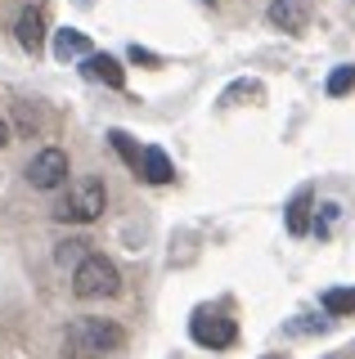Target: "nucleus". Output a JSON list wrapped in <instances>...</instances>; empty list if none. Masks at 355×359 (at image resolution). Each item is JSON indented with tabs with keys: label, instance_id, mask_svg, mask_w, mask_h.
Returning <instances> with one entry per match:
<instances>
[{
	"label": "nucleus",
	"instance_id": "2",
	"mask_svg": "<svg viewBox=\"0 0 355 359\" xmlns=\"http://www.w3.org/2000/svg\"><path fill=\"white\" fill-rule=\"evenodd\" d=\"M104 207H108V184L99 175H81V180H72V184H68V198L59 202L54 220H63V224H91V220L104 216Z\"/></svg>",
	"mask_w": 355,
	"mask_h": 359
},
{
	"label": "nucleus",
	"instance_id": "18",
	"mask_svg": "<svg viewBox=\"0 0 355 359\" xmlns=\"http://www.w3.org/2000/svg\"><path fill=\"white\" fill-rule=\"evenodd\" d=\"M5 144H9V121L0 117V149H5Z\"/></svg>",
	"mask_w": 355,
	"mask_h": 359
},
{
	"label": "nucleus",
	"instance_id": "16",
	"mask_svg": "<svg viewBox=\"0 0 355 359\" xmlns=\"http://www.w3.org/2000/svg\"><path fill=\"white\" fill-rule=\"evenodd\" d=\"M81 247H86L81 238H72V243H59V261H63V265L72 261V269H76V265L86 261V256H91V252H81Z\"/></svg>",
	"mask_w": 355,
	"mask_h": 359
},
{
	"label": "nucleus",
	"instance_id": "20",
	"mask_svg": "<svg viewBox=\"0 0 355 359\" xmlns=\"http://www.w3.org/2000/svg\"><path fill=\"white\" fill-rule=\"evenodd\" d=\"M76 5H91V0H76Z\"/></svg>",
	"mask_w": 355,
	"mask_h": 359
},
{
	"label": "nucleus",
	"instance_id": "8",
	"mask_svg": "<svg viewBox=\"0 0 355 359\" xmlns=\"http://www.w3.org/2000/svg\"><path fill=\"white\" fill-rule=\"evenodd\" d=\"M81 76H86V81H104V86H113V90L126 86V67H121L113 54H91V59L81 63Z\"/></svg>",
	"mask_w": 355,
	"mask_h": 359
},
{
	"label": "nucleus",
	"instance_id": "9",
	"mask_svg": "<svg viewBox=\"0 0 355 359\" xmlns=\"http://www.w3.org/2000/svg\"><path fill=\"white\" fill-rule=\"evenodd\" d=\"M54 54H59V59L63 63H68V59H91V41H86V32H76V27H63V32H54Z\"/></svg>",
	"mask_w": 355,
	"mask_h": 359
},
{
	"label": "nucleus",
	"instance_id": "3",
	"mask_svg": "<svg viewBox=\"0 0 355 359\" xmlns=\"http://www.w3.org/2000/svg\"><path fill=\"white\" fill-rule=\"evenodd\" d=\"M117 287H121L117 265L108 261V256H99V252H91L81 265L72 269V292H76L81 301H104V297H117Z\"/></svg>",
	"mask_w": 355,
	"mask_h": 359
},
{
	"label": "nucleus",
	"instance_id": "6",
	"mask_svg": "<svg viewBox=\"0 0 355 359\" xmlns=\"http://www.w3.org/2000/svg\"><path fill=\"white\" fill-rule=\"evenodd\" d=\"M14 41L23 45L27 54H41V50H46V9H41V5H27L23 14H18V22H14Z\"/></svg>",
	"mask_w": 355,
	"mask_h": 359
},
{
	"label": "nucleus",
	"instance_id": "10",
	"mask_svg": "<svg viewBox=\"0 0 355 359\" xmlns=\"http://www.w3.org/2000/svg\"><path fill=\"white\" fill-rule=\"evenodd\" d=\"M140 175L149 180V184H171V175H175V166H171V157H166V149H144V162H140Z\"/></svg>",
	"mask_w": 355,
	"mask_h": 359
},
{
	"label": "nucleus",
	"instance_id": "1",
	"mask_svg": "<svg viewBox=\"0 0 355 359\" xmlns=\"http://www.w3.org/2000/svg\"><path fill=\"white\" fill-rule=\"evenodd\" d=\"M63 346L76 359H99V355H117L126 346V332L113 319H72L63 332Z\"/></svg>",
	"mask_w": 355,
	"mask_h": 359
},
{
	"label": "nucleus",
	"instance_id": "14",
	"mask_svg": "<svg viewBox=\"0 0 355 359\" xmlns=\"http://www.w3.org/2000/svg\"><path fill=\"white\" fill-rule=\"evenodd\" d=\"M328 95L333 99H342V95H351V90H355V67L351 63H342V67H333V72H328Z\"/></svg>",
	"mask_w": 355,
	"mask_h": 359
},
{
	"label": "nucleus",
	"instance_id": "11",
	"mask_svg": "<svg viewBox=\"0 0 355 359\" xmlns=\"http://www.w3.org/2000/svg\"><path fill=\"white\" fill-rule=\"evenodd\" d=\"M310 211H315V194H310V189H297V198L288 202V233H306Z\"/></svg>",
	"mask_w": 355,
	"mask_h": 359
},
{
	"label": "nucleus",
	"instance_id": "13",
	"mask_svg": "<svg viewBox=\"0 0 355 359\" xmlns=\"http://www.w3.org/2000/svg\"><path fill=\"white\" fill-rule=\"evenodd\" d=\"M324 310L328 314H355V287H328L324 292Z\"/></svg>",
	"mask_w": 355,
	"mask_h": 359
},
{
	"label": "nucleus",
	"instance_id": "12",
	"mask_svg": "<svg viewBox=\"0 0 355 359\" xmlns=\"http://www.w3.org/2000/svg\"><path fill=\"white\" fill-rule=\"evenodd\" d=\"M108 144L117 149V157H121V162L130 166V171H140V162H144V149H140L135 140H130L126 130H108Z\"/></svg>",
	"mask_w": 355,
	"mask_h": 359
},
{
	"label": "nucleus",
	"instance_id": "7",
	"mask_svg": "<svg viewBox=\"0 0 355 359\" xmlns=\"http://www.w3.org/2000/svg\"><path fill=\"white\" fill-rule=\"evenodd\" d=\"M265 18H270L279 32H306V18H310V9H306V0H270Z\"/></svg>",
	"mask_w": 355,
	"mask_h": 359
},
{
	"label": "nucleus",
	"instance_id": "15",
	"mask_svg": "<svg viewBox=\"0 0 355 359\" xmlns=\"http://www.w3.org/2000/svg\"><path fill=\"white\" fill-rule=\"evenodd\" d=\"M239 95H252V99H261V81H234L225 90V95H220V104H234Z\"/></svg>",
	"mask_w": 355,
	"mask_h": 359
},
{
	"label": "nucleus",
	"instance_id": "17",
	"mask_svg": "<svg viewBox=\"0 0 355 359\" xmlns=\"http://www.w3.org/2000/svg\"><path fill=\"white\" fill-rule=\"evenodd\" d=\"M130 63H149V67H158L162 59H158V54H153V50H144V45L135 41V45H130Z\"/></svg>",
	"mask_w": 355,
	"mask_h": 359
},
{
	"label": "nucleus",
	"instance_id": "4",
	"mask_svg": "<svg viewBox=\"0 0 355 359\" xmlns=\"http://www.w3.org/2000/svg\"><path fill=\"white\" fill-rule=\"evenodd\" d=\"M189 337L198 346H207V351H229V346L239 341V328H234V319H225V314H216V310H194Z\"/></svg>",
	"mask_w": 355,
	"mask_h": 359
},
{
	"label": "nucleus",
	"instance_id": "19",
	"mask_svg": "<svg viewBox=\"0 0 355 359\" xmlns=\"http://www.w3.org/2000/svg\"><path fill=\"white\" fill-rule=\"evenodd\" d=\"M337 359H355V346H347V351H337Z\"/></svg>",
	"mask_w": 355,
	"mask_h": 359
},
{
	"label": "nucleus",
	"instance_id": "5",
	"mask_svg": "<svg viewBox=\"0 0 355 359\" xmlns=\"http://www.w3.org/2000/svg\"><path fill=\"white\" fill-rule=\"evenodd\" d=\"M63 180H68V153L63 149H41L36 157L27 162V184L32 189H59Z\"/></svg>",
	"mask_w": 355,
	"mask_h": 359
}]
</instances>
